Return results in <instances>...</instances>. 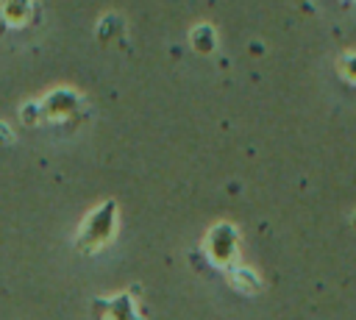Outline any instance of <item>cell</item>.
I'll list each match as a JSON object with an SVG mask.
<instances>
[{
	"instance_id": "1",
	"label": "cell",
	"mask_w": 356,
	"mask_h": 320,
	"mask_svg": "<svg viewBox=\"0 0 356 320\" xmlns=\"http://www.w3.org/2000/svg\"><path fill=\"white\" fill-rule=\"evenodd\" d=\"M345 64H342V72L350 78V81H356V56H348V58H342Z\"/></svg>"
}]
</instances>
